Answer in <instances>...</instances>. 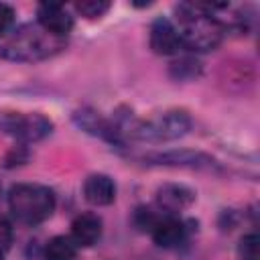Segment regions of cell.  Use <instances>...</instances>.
Instances as JSON below:
<instances>
[{
	"instance_id": "6da1fadb",
	"label": "cell",
	"mask_w": 260,
	"mask_h": 260,
	"mask_svg": "<svg viewBox=\"0 0 260 260\" xmlns=\"http://www.w3.org/2000/svg\"><path fill=\"white\" fill-rule=\"evenodd\" d=\"M65 49V39L53 37L39 24H22L0 35V59L35 63L45 61Z\"/></svg>"
},
{
	"instance_id": "7a4b0ae2",
	"label": "cell",
	"mask_w": 260,
	"mask_h": 260,
	"mask_svg": "<svg viewBox=\"0 0 260 260\" xmlns=\"http://www.w3.org/2000/svg\"><path fill=\"white\" fill-rule=\"evenodd\" d=\"M177 14L181 22L177 28L181 47L195 53H207L217 49L219 43L223 41L225 28L217 18H213L211 6L185 2L177 6Z\"/></svg>"
},
{
	"instance_id": "3957f363",
	"label": "cell",
	"mask_w": 260,
	"mask_h": 260,
	"mask_svg": "<svg viewBox=\"0 0 260 260\" xmlns=\"http://www.w3.org/2000/svg\"><path fill=\"white\" fill-rule=\"evenodd\" d=\"M57 199L53 189L39 183H18L8 191L10 215L24 225H37L49 219L55 211Z\"/></svg>"
},
{
	"instance_id": "277c9868",
	"label": "cell",
	"mask_w": 260,
	"mask_h": 260,
	"mask_svg": "<svg viewBox=\"0 0 260 260\" xmlns=\"http://www.w3.org/2000/svg\"><path fill=\"white\" fill-rule=\"evenodd\" d=\"M191 116L185 110H167L146 120H136L130 136L142 142H171L191 130Z\"/></svg>"
},
{
	"instance_id": "5b68a950",
	"label": "cell",
	"mask_w": 260,
	"mask_h": 260,
	"mask_svg": "<svg viewBox=\"0 0 260 260\" xmlns=\"http://www.w3.org/2000/svg\"><path fill=\"white\" fill-rule=\"evenodd\" d=\"M0 130L18 142H39L53 130V122L37 112H6L0 110Z\"/></svg>"
},
{
	"instance_id": "8992f818",
	"label": "cell",
	"mask_w": 260,
	"mask_h": 260,
	"mask_svg": "<svg viewBox=\"0 0 260 260\" xmlns=\"http://www.w3.org/2000/svg\"><path fill=\"white\" fill-rule=\"evenodd\" d=\"M37 24L53 37L65 39L73 28V16L67 12L63 4L43 2L37 8Z\"/></svg>"
},
{
	"instance_id": "52a82bcc",
	"label": "cell",
	"mask_w": 260,
	"mask_h": 260,
	"mask_svg": "<svg viewBox=\"0 0 260 260\" xmlns=\"http://www.w3.org/2000/svg\"><path fill=\"white\" fill-rule=\"evenodd\" d=\"M150 165H162V167H189V169H213L215 160L199 150H167V152H152L144 156Z\"/></svg>"
},
{
	"instance_id": "ba28073f",
	"label": "cell",
	"mask_w": 260,
	"mask_h": 260,
	"mask_svg": "<svg viewBox=\"0 0 260 260\" xmlns=\"http://www.w3.org/2000/svg\"><path fill=\"white\" fill-rule=\"evenodd\" d=\"M195 201V191L183 183H165L156 189V205L167 215H175Z\"/></svg>"
},
{
	"instance_id": "9c48e42d",
	"label": "cell",
	"mask_w": 260,
	"mask_h": 260,
	"mask_svg": "<svg viewBox=\"0 0 260 260\" xmlns=\"http://www.w3.org/2000/svg\"><path fill=\"white\" fill-rule=\"evenodd\" d=\"M148 45L156 55H175L181 49V39H179V30L177 26L169 20V18H156L150 24V32H148Z\"/></svg>"
},
{
	"instance_id": "30bf717a",
	"label": "cell",
	"mask_w": 260,
	"mask_h": 260,
	"mask_svg": "<svg viewBox=\"0 0 260 260\" xmlns=\"http://www.w3.org/2000/svg\"><path fill=\"white\" fill-rule=\"evenodd\" d=\"M187 234H189L187 223L175 215H160L150 230L154 244L160 248H177L187 240Z\"/></svg>"
},
{
	"instance_id": "8fae6325",
	"label": "cell",
	"mask_w": 260,
	"mask_h": 260,
	"mask_svg": "<svg viewBox=\"0 0 260 260\" xmlns=\"http://www.w3.org/2000/svg\"><path fill=\"white\" fill-rule=\"evenodd\" d=\"M83 197L91 205H110L116 199V183L110 175L93 173L83 183Z\"/></svg>"
},
{
	"instance_id": "7c38bea8",
	"label": "cell",
	"mask_w": 260,
	"mask_h": 260,
	"mask_svg": "<svg viewBox=\"0 0 260 260\" xmlns=\"http://www.w3.org/2000/svg\"><path fill=\"white\" fill-rule=\"evenodd\" d=\"M102 238V219L95 213H79L71 221V240L77 246H93Z\"/></svg>"
},
{
	"instance_id": "4fadbf2b",
	"label": "cell",
	"mask_w": 260,
	"mask_h": 260,
	"mask_svg": "<svg viewBox=\"0 0 260 260\" xmlns=\"http://www.w3.org/2000/svg\"><path fill=\"white\" fill-rule=\"evenodd\" d=\"M77 244L71 240V236H55L47 242L43 260H75Z\"/></svg>"
},
{
	"instance_id": "5bb4252c",
	"label": "cell",
	"mask_w": 260,
	"mask_h": 260,
	"mask_svg": "<svg viewBox=\"0 0 260 260\" xmlns=\"http://www.w3.org/2000/svg\"><path fill=\"white\" fill-rule=\"evenodd\" d=\"M201 71H203L201 63L193 57H181V59L173 61L171 67H169L171 77L177 79V81H193L201 75Z\"/></svg>"
},
{
	"instance_id": "9a60e30c",
	"label": "cell",
	"mask_w": 260,
	"mask_h": 260,
	"mask_svg": "<svg viewBox=\"0 0 260 260\" xmlns=\"http://www.w3.org/2000/svg\"><path fill=\"white\" fill-rule=\"evenodd\" d=\"M110 6H112V4H110L108 0H81V2H75V10H77L81 16L89 18V20L104 16V14L110 10Z\"/></svg>"
},
{
	"instance_id": "2e32d148",
	"label": "cell",
	"mask_w": 260,
	"mask_h": 260,
	"mask_svg": "<svg viewBox=\"0 0 260 260\" xmlns=\"http://www.w3.org/2000/svg\"><path fill=\"white\" fill-rule=\"evenodd\" d=\"M258 236L256 234H248L242 238L240 242V256L242 260H258Z\"/></svg>"
},
{
	"instance_id": "e0dca14e",
	"label": "cell",
	"mask_w": 260,
	"mask_h": 260,
	"mask_svg": "<svg viewBox=\"0 0 260 260\" xmlns=\"http://www.w3.org/2000/svg\"><path fill=\"white\" fill-rule=\"evenodd\" d=\"M12 242H14V230H12V223L0 215V258L12 248Z\"/></svg>"
},
{
	"instance_id": "ac0fdd59",
	"label": "cell",
	"mask_w": 260,
	"mask_h": 260,
	"mask_svg": "<svg viewBox=\"0 0 260 260\" xmlns=\"http://www.w3.org/2000/svg\"><path fill=\"white\" fill-rule=\"evenodd\" d=\"M158 217L160 215H156V213H152V209H148V207H138L136 209V213H134V223H136V228H140V230H152V225L158 221Z\"/></svg>"
},
{
	"instance_id": "d6986e66",
	"label": "cell",
	"mask_w": 260,
	"mask_h": 260,
	"mask_svg": "<svg viewBox=\"0 0 260 260\" xmlns=\"http://www.w3.org/2000/svg\"><path fill=\"white\" fill-rule=\"evenodd\" d=\"M12 22H14V8L6 2H0V35L12 28Z\"/></svg>"
},
{
	"instance_id": "ffe728a7",
	"label": "cell",
	"mask_w": 260,
	"mask_h": 260,
	"mask_svg": "<svg viewBox=\"0 0 260 260\" xmlns=\"http://www.w3.org/2000/svg\"><path fill=\"white\" fill-rule=\"evenodd\" d=\"M0 193H2V187H0Z\"/></svg>"
}]
</instances>
